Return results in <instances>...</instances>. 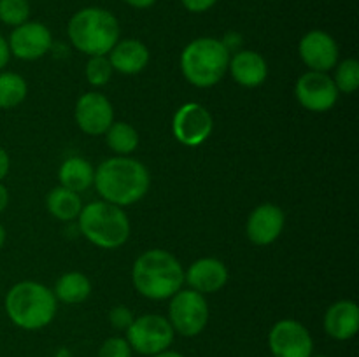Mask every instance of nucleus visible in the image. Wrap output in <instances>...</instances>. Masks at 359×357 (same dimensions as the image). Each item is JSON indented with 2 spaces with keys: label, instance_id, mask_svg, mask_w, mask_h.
<instances>
[{
  "label": "nucleus",
  "instance_id": "f257e3e1",
  "mask_svg": "<svg viewBox=\"0 0 359 357\" xmlns=\"http://www.w3.org/2000/svg\"><path fill=\"white\" fill-rule=\"evenodd\" d=\"M93 184L104 202L128 206L140 202L149 191L151 178L147 168L139 160L114 156L102 161L95 170Z\"/></svg>",
  "mask_w": 359,
  "mask_h": 357
},
{
  "label": "nucleus",
  "instance_id": "f03ea898",
  "mask_svg": "<svg viewBox=\"0 0 359 357\" xmlns=\"http://www.w3.org/2000/svg\"><path fill=\"white\" fill-rule=\"evenodd\" d=\"M132 280L139 294L161 301L174 296L184 284V270L179 259L163 248H151L137 258Z\"/></svg>",
  "mask_w": 359,
  "mask_h": 357
},
{
  "label": "nucleus",
  "instance_id": "7ed1b4c3",
  "mask_svg": "<svg viewBox=\"0 0 359 357\" xmlns=\"http://www.w3.org/2000/svg\"><path fill=\"white\" fill-rule=\"evenodd\" d=\"M67 34L76 49L88 56L107 55L119 41L118 18L102 7H84L70 18Z\"/></svg>",
  "mask_w": 359,
  "mask_h": 357
},
{
  "label": "nucleus",
  "instance_id": "20e7f679",
  "mask_svg": "<svg viewBox=\"0 0 359 357\" xmlns=\"http://www.w3.org/2000/svg\"><path fill=\"white\" fill-rule=\"evenodd\" d=\"M6 314L18 328L35 331L42 329L55 318L56 298L44 284L18 282L6 294Z\"/></svg>",
  "mask_w": 359,
  "mask_h": 357
},
{
  "label": "nucleus",
  "instance_id": "39448f33",
  "mask_svg": "<svg viewBox=\"0 0 359 357\" xmlns=\"http://www.w3.org/2000/svg\"><path fill=\"white\" fill-rule=\"evenodd\" d=\"M231 52L214 37H198L181 52V70L184 79L196 88H212L223 79Z\"/></svg>",
  "mask_w": 359,
  "mask_h": 357
},
{
  "label": "nucleus",
  "instance_id": "423d86ee",
  "mask_svg": "<svg viewBox=\"0 0 359 357\" xmlns=\"http://www.w3.org/2000/svg\"><path fill=\"white\" fill-rule=\"evenodd\" d=\"M79 230L84 238L97 247L118 248L128 240L130 220L121 206L100 200L83 206Z\"/></svg>",
  "mask_w": 359,
  "mask_h": 357
},
{
  "label": "nucleus",
  "instance_id": "0eeeda50",
  "mask_svg": "<svg viewBox=\"0 0 359 357\" xmlns=\"http://www.w3.org/2000/svg\"><path fill=\"white\" fill-rule=\"evenodd\" d=\"M174 335L175 331L168 318L158 314H146L133 318L126 329V342L137 354L151 357L168 350L174 342Z\"/></svg>",
  "mask_w": 359,
  "mask_h": 357
},
{
  "label": "nucleus",
  "instance_id": "6e6552de",
  "mask_svg": "<svg viewBox=\"0 0 359 357\" xmlns=\"http://www.w3.org/2000/svg\"><path fill=\"white\" fill-rule=\"evenodd\" d=\"M168 322L179 335H200L209 322V304L205 296L193 289L177 290L168 307Z\"/></svg>",
  "mask_w": 359,
  "mask_h": 357
},
{
  "label": "nucleus",
  "instance_id": "1a4fd4ad",
  "mask_svg": "<svg viewBox=\"0 0 359 357\" xmlns=\"http://www.w3.org/2000/svg\"><path fill=\"white\" fill-rule=\"evenodd\" d=\"M214 119L205 105L188 102L181 105L172 119L174 136L186 147H198L210 136Z\"/></svg>",
  "mask_w": 359,
  "mask_h": 357
},
{
  "label": "nucleus",
  "instance_id": "9d476101",
  "mask_svg": "<svg viewBox=\"0 0 359 357\" xmlns=\"http://www.w3.org/2000/svg\"><path fill=\"white\" fill-rule=\"evenodd\" d=\"M269 346L273 357H311L314 342L302 322L283 318L270 329Z\"/></svg>",
  "mask_w": 359,
  "mask_h": 357
},
{
  "label": "nucleus",
  "instance_id": "9b49d317",
  "mask_svg": "<svg viewBox=\"0 0 359 357\" xmlns=\"http://www.w3.org/2000/svg\"><path fill=\"white\" fill-rule=\"evenodd\" d=\"M298 104L311 112H326L339 100V90L326 72L309 70L298 77L294 86Z\"/></svg>",
  "mask_w": 359,
  "mask_h": 357
},
{
  "label": "nucleus",
  "instance_id": "f8f14e48",
  "mask_svg": "<svg viewBox=\"0 0 359 357\" xmlns=\"http://www.w3.org/2000/svg\"><path fill=\"white\" fill-rule=\"evenodd\" d=\"M9 51L20 59L34 62L42 58L51 49L53 37L49 28L39 21H25L20 27H14L9 35Z\"/></svg>",
  "mask_w": 359,
  "mask_h": 357
},
{
  "label": "nucleus",
  "instance_id": "ddd939ff",
  "mask_svg": "<svg viewBox=\"0 0 359 357\" xmlns=\"http://www.w3.org/2000/svg\"><path fill=\"white\" fill-rule=\"evenodd\" d=\"M74 118L77 126L88 135H104L114 122V108L105 94L88 91L77 100Z\"/></svg>",
  "mask_w": 359,
  "mask_h": 357
},
{
  "label": "nucleus",
  "instance_id": "4468645a",
  "mask_svg": "<svg viewBox=\"0 0 359 357\" xmlns=\"http://www.w3.org/2000/svg\"><path fill=\"white\" fill-rule=\"evenodd\" d=\"M298 52L302 62L314 72L328 74L339 62V44L323 30L307 31L298 44Z\"/></svg>",
  "mask_w": 359,
  "mask_h": 357
},
{
  "label": "nucleus",
  "instance_id": "2eb2a0df",
  "mask_svg": "<svg viewBox=\"0 0 359 357\" xmlns=\"http://www.w3.org/2000/svg\"><path fill=\"white\" fill-rule=\"evenodd\" d=\"M284 212L276 203H262L251 212L248 219V238L255 245H270L280 237L284 230Z\"/></svg>",
  "mask_w": 359,
  "mask_h": 357
},
{
  "label": "nucleus",
  "instance_id": "dca6fc26",
  "mask_svg": "<svg viewBox=\"0 0 359 357\" xmlns=\"http://www.w3.org/2000/svg\"><path fill=\"white\" fill-rule=\"evenodd\" d=\"M184 282L189 284V289L200 294H212L223 289L228 282V268L223 261L216 258H202L191 262L184 272Z\"/></svg>",
  "mask_w": 359,
  "mask_h": 357
},
{
  "label": "nucleus",
  "instance_id": "f3484780",
  "mask_svg": "<svg viewBox=\"0 0 359 357\" xmlns=\"http://www.w3.org/2000/svg\"><path fill=\"white\" fill-rule=\"evenodd\" d=\"M228 70H230L235 83L244 88L262 86L269 76V66H266L265 58L259 52L251 51V49H242V51L235 52L228 63Z\"/></svg>",
  "mask_w": 359,
  "mask_h": 357
},
{
  "label": "nucleus",
  "instance_id": "a211bd4d",
  "mask_svg": "<svg viewBox=\"0 0 359 357\" xmlns=\"http://www.w3.org/2000/svg\"><path fill=\"white\" fill-rule=\"evenodd\" d=\"M359 329V307L353 300H340L333 303L325 314V331L339 342L356 336Z\"/></svg>",
  "mask_w": 359,
  "mask_h": 357
},
{
  "label": "nucleus",
  "instance_id": "6ab92c4d",
  "mask_svg": "<svg viewBox=\"0 0 359 357\" xmlns=\"http://www.w3.org/2000/svg\"><path fill=\"white\" fill-rule=\"evenodd\" d=\"M109 62L112 70L133 76V74L142 72L149 63V49L144 42L137 38H123L116 42L114 48L109 51Z\"/></svg>",
  "mask_w": 359,
  "mask_h": 357
},
{
  "label": "nucleus",
  "instance_id": "aec40b11",
  "mask_svg": "<svg viewBox=\"0 0 359 357\" xmlns=\"http://www.w3.org/2000/svg\"><path fill=\"white\" fill-rule=\"evenodd\" d=\"M60 186L74 192H83L93 186L95 170L88 160L81 156H72L62 163L58 170Z\"/></svg>",
  "mask_w": 359,
  "mask_h": 357
},
{
  "label": "nucleus",
  "instance_id": "412c9836",
  "mask_svg": "<svg viewBox=\"0 0 359 357\" xmlns=\"http://www.w3.org/2000/svg\"><path fill=\"white\" fill-rule=\"evenodd\" d=\"M53 294H55L56 300L67 304H79L86 301L91 294V282L81 272L63 273L56 282Z\"/></svg>",
  "mask_w": 359,
  "mask_h": 357
},
{
  "label": "nucleus",
  "instance_id": "4be33fe9",
  "mask_svg": "<svg viewBox=\"0 0 359 357\" xmlns=\"http://www.w3.org/2000/svg\"><path fill=\"white\" fill-rule=\"evenodd\" d=\"M46 206H48L49 214L58 220H74L79 217L81 210H83V202L77 192L58 186L49 191L48 198H46Z\"/></svg>",
  "mask_w": 359,
  "mask_h": 357
},
{
  "label": "nucleus",
  "instance_id": "5701e85b",
  "mask_svg": "<svg viewBox=\"0 0 359 357\" xmlns=\"http://www.w3.org/2000/svg\"><path fill=\"white\" fill-rule=\"evenodd\" d=\"M104 135L107 140V146L118 156H128L139 146V133L132 125L125 121L112 122Z\"/></svg>",
  "mask_w": 359,
  "mask_h": 357
},
{
  "label": "nucleus",
  "instance_id": "b1692460",
  "mask_svg": "<svg viewBox=\"0 0 359 357\" xmlns=\"http://www.w3.org/2000/svg\"><path fill=\"white\" fill-rule=\"evenodd\" d=\"M27 80L16 72L0 74V108L18 107L27 98Z\"/></svg>",
  "mask_w": 359,
  "mask_h": 357
},
{
  "label": "nucleus",
  "instance_id": "393cba45",
  "mask_svg": "<svg viewBox=\"0 0 359 357\" xmlns=\"http://www.w3.org/2000/svg\"><path fill=\"white\" fill-rule=\"evenodd\" d=\"M335 77H333V83H335L339 93L351 94L359 88V62L354 58H347L344 62H340L339 65H335Z\"/></svg>",
  "mask_w": 359,
  "mask_h": 357
},
{
  "label": "nucleus",
  "instance_id": "a878e982",
  "mask_svg": "<svg viewBox=\"0 0 359 357\" xmlns=\"http://www.w3.org/2000/svg\"><path fill=\"white\" fill-rule=\"evenodd\" d=\"M30 18L28 0H0V21L7 27H20Z\"/></svg>",
  "mask_w": 359,
  "mask_h": 357
},
{
  "label": "nucleus",
  "instance_id": "bb28decb",
  "mask_svg": "<svg viewBox=\"0 0 359 357\" xmlns=\"http://www.w3.org/2000/svg\"><path fill=\"white\" fill-rule=\"evenodd\" d=\"M112 66L107 55L90 56L86 63V79L91 86H105L112 77Z\"/></svg>",
  "mask_w": 359,
  "mask_h": 357
},
{
  "label": "nucleus",
  "instance_id": "cd10ccee",
  "mask_svg": "<svg viewBox=\"0 0 359 357\" xmlns=\"http://www.w3.org/2000/svg\"><path fill=\"white\" fill-rule=\"evenodd\" d=\"M132 346L128 345L126 338L112 336L102 343L98 350V357H132Z\"/></svg>",
  "mask_w": 359,
  "mask_h": 357
},
{
  "label": "nucleus",
  "instance_id": "c85d7f7f",
  "mask_svg": "<svg viewBox=\"0 0 359 357\" xmlns=\"http://www.w3.org/2000/svg\"><path fill=\"white\" fill-rule=\"evenodd\" d=\"M133 314L130 308L123 307V304H119V307H114L111 312H109V321H111L112 328L118 329V331H126V329L130 328V324L133 322Z\"/></svg>",
  "mask_w": 359,
  "mask_h": 357
},
{
  "label": "nucleus",
  "instance_id": "c756f323",
  "mask_svg": "<svg viewBox=\"0 0 359 357\" xmlns=\"http://www.w3.org/2000/svg\"><path fill=\"white\" fill-rule=\"evenodd\" d=\"M182 6H184L186 10L193 14H202L205 10L212 9L216 6L217 0H181Z\"/></svg>",
  "mask_w": 359,
  "mask_h": 357
},
{
  "label": "nucleus",
  "instance_id": "7c9ffc66",
  "mask_svg": "<svg viewBox=\"0 0 359 357\" xmlns=\"http://www.w3.org/2000/svg\"><path fill=\"white\" fill-rule=\"evenodd\" d=\"M224 46H226V49L228 51H233V52H237V49H238V46L242 44V37L238 34H235V31H230V34H226L224 35V38L223 41Z\"/></svg>",
  "mask_w": 359,
  "mask_h": 357
},
{
  "label": "nucleus",
  "instance_id": "2f4dec72",
  "mask_svg": "<svg viewBox=\"0 0 359 357\" xmlns=\"http://www.w3.org/2000/svg\"><path fill=\"white\" fill-rule=\"evenodd\" d=\"M11 58V51H9V44H7V38H4L0 35V70L9 63Z\"/></svg>",
  "mask_w": 359,
  "mask_h": 357
},
{
  "label": "nucleus",
  "instance_id": "473e14b6",
  "mask_svg": "<svg viewBox=\"0 0 359 357\" xmlns=\"http://www.w3.org/2000/svg\"><path fill=\"white\" fill-rule=\"evenodd\" d=\"M9 167H11V161H9V154L6 153V149L0 147V181L9 174Z\"/></svg>",
  "mask_w": 359,
  "mask_h": 357
},
{
  "label": "nucleus",
  "instance_id": "72a5a7b5",
  "mask_svg": "<svg viewBox=\"0 0 359 357\" xmlns=\"http://www.w3.org/2000/svg\"><path fill=\"white\" fill-rule=\"evenodd\" d=\"M123 2L128 4L130 7H135V9H149L156 0H123Z\"/></svg>",
  "mask_w": 359,
  "mask_h": 357
},
{
  "label": "nucleus",
  "instance_id": "f704fd0d",
  "mask_svg": "<svg viewBox=\"0 0 359 357\" xmlns=\"http://www.w3.org/2000/svg\"><path fill=\"white\" fill-rule=\"evenodd\" d=\"M7 203H9V191H7L6 186H4L2 182H0V214H2L4 210H6Z\"/></svg>",
  "mask_w": 359,
  "mask_h": 357
},
{
  "label": "nucleus",
  "instance_id": "c9c22d12",
  "mask_svg": "<svg viewBox=\"0 0 359 357\" xmlns=\"http://www.w3.org/2000/svg\"><path fill=\"white\" fill-rule=\"evenodd\" d=\"M151 357H184V356L179 352H174V350H163V352L154 354V356H151Z\"/></svg>",
  "mask_w": 359,
  "mask_h": 357
},
{
  "label": "nucleus",
  "instance_id": "e433bc0d",
  "mask_svg": "<svg viewBox=\"0 0 359 357\" xmlns=\"http://www.w3.org/2000/svg\"><path fill=\"white\" fill-rule=\"evenodd\" d=\"M4 241H6V230H4V226L0 224V248H2Z\"/></svg>",
  "mask_w": 359,
  "mask_h": 357
},
{
  "label": "nucleus",
  "instance_id": "4c0bfd02",
  "mask_svg": "<svg viewBox=\"0 0 359 357\" xmlns=\"http://www.w3.org/2000/svg\"><path fill=\"white\" fill-rule=\"evenodd\" d=\"M311 357H326V356H311Z\"/></svg>",
  "mask_w": 359,
  "mask_h": 357
}]
</instances>
